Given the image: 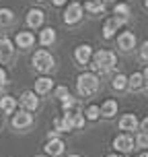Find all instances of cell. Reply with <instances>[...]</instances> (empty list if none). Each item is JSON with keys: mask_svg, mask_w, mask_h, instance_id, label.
Wrapping results in <instances>:
<instances>
[{"mask_svg": "<svg viewBox=\"0 0 148 157\" xmlns=\"http://www.w3.org/2000/svg\"><path fill=\"white\" fill-rule=\"evenodd\" d=\"M93 71L99 72V75H107L109 71H113V66H115V54L109 52V50H99L97 54H93Z\"/></svg>", "mask_w": 148, "mask_h": 157, "instance_id": "6da1fadb", "label": "cell"}, {"mask_svg": "<svg viewBox=\"0 0 148 157\" xmlns=\"http://www.w3.org/2000/svg\"><path fill=\"white\" fill-rule=\"evenodd\" d=\"M76 89L82 97H93L99 91V78L95 72H82L76 78Z\"/></svg>", "mask_w": 148, "mask_h": 157, "instance_id": "7a4b0ae2", "label": "cell"}, {"mask_svg": "<svg viewBox=\"0 0 148 157\" xmlns=\"http://www.w3.org/2000/svg\"><path fill=\"white\" fill-rule=\"evenodd\" d=\"M33 66H35V71H39V72L52 71V66H54V56L49 54L47 50H37L35 56H33Z\"/></svg>", "mask_w": 148, "mask_h": 157, "instance_id": "3957f363", "label": "cell"}, {"mask_svg": "<svg viewBox=\"0 0 148 157\" xmlns=\"http://www.w3.org/2000/svg\"><path fill=\"white\" fill-rule=\"evenodd\" d=\"M82 15H85V10L80 6V2H70V4L66 6V10H64V23L74 25L82 19Z\"/></svg>", "mask_w": 148, "mask_h": 157, "instance_id": "277c9868", "label": "cell"}, {"mask_svg": "<svg viewBox=\"0 0 148 157\" xmlns=\"http://www.w3.org/2000/svg\"><path fill=\"white\" fill-rule=\"evenodd\" d=\"M124 25H125V19H119V17H111V19H107L105 25H103V37L111 39L113 35H115L117 29L124 27Z\"/></svg>", "mask_w": 148, "mask_h": 157, "instance_id": "5b68a950", "label": "cell"}, {"mask_svg": "<svg viewBox=\"0 0 148 157\" xmlns=\"http://www.w3.org/2000/svg\"><path fill=\"white\" fill-rule=\"evenodd\" d=\"M113 147H115V151H119V153H130V151L134 149V139L125 132L117 134L115 139H113Z\"/></svg>", "mask_w": 148, "mask_h": 157, "instance_id": "8992f818", "label": "cell"}, {"mask_svg": "<svg viewBox=\"0 0 148 157\" xmlns=\"http://www.w3.org/2000/svg\"><path fill=\"white\" fill-rule=\"evenodd\" d=\"M117 46H119L121 52H130V50H134V46H136V35H134L132 31H124L119 37H117Z\"/></svg>", "mask_w": 148, "mask_h": 157, "instance_id": "52a82bcc", "label": "cell"}, {"mask_svg": "<svg viewBox=\"0 0 148 157\" xmlns=\"http://www.w3.org/2000/svg\"><path fill=\"white\" fill-rule=\"evenodd\" d=\"M21 103H23L25 112H33L39 108V97L35 95V91H25L21 95Z\"/></svg>", "mask_w": 148, "mask_h": 157, "instance_id": "ba28073f", "label": "cell"}, {"mask_svg": "<svg viewBox=\"0 0 148 157\" xmlns=\"http://www.w3.org/2000/svg\"><path fill=\"white\" fill-rule=\"evenodd\" d=\"M74 58H76L78 64H88L91 62V58H93V50L88 44H82V46H78L74 50Z\"/></svg>", "mask_w": 148, "mask_h": 157, "instance_id": "9c48e42d", "label": "cell"}, {"mask_svg": "<svg viewBox=\"0 0 148 157\" xmlns=\"http://www.w3.org/2000/svg\"><path fill=\"white\" fill-rule=\"evenodd\" d=\"M13 52H15L13 41L8 37H0V62H8L13 58Z\"/></svg>", "mask_w": 148, "mask_h": 157, "instance_id": "30bf717a", "label": "cell"}, {"mask_svg": "<svg viewBox=\"0 0 148 157\" xmlns=\"http://www.w3.org/2000/svg\"><path fill=\"white\" fill-rule=\"evenodd\" d=\"M31 122H33L31 114H29V112H25V110L13 116V126L19 128V130H23V128H27V126H31Z\"/></svg>", "mask_w": 148, "mask_h": 157, "instance_id": "8fae6325", "label": "cell"}, {"mask_svg": "<svg viewBox=\"0 0 148 157\" xmlns=\"http://www.w3.org/2000/svg\"><path fill=\"white\" fill-rule=\"evenodd\" d=\"M15 44L21 50H27V48H31L33 44H35V35L29 31H19L16 33V37H15Z\"/></svg>", "mask_w": 148, "mask_h": 157, "instance_id": "7c38bea8", "label": "cell"}, {"mask_svg": "<svg viewBox=\"0 0 148 157\" xmlns=\"http://www.w3.org/2000/svg\"><path fill=\"white\" fill-rule=\"evenodd\" d=\"M64 141H60V139H52V141H47L45 145V153L47 157H56V155H62L64 153Z\"/></svg>", "mask_w": 148, "mask_h": 157, "instance_id": "4fadbf2b", "label": "cell"}, {"mask_svg": "<svg viewBox=\"0 0 148 157\" xmlns=\"http://www.w3.org/2000/svg\"><path fill=\"white\" fill-rule=\"evenodd\" d=\"M54 130H56V132H68V130H72V118H70V114H64V116L56 118V120H54Z\"/></svg>", "mask_w": 148, "mask_h": 157, "instance_id": "5bb4252c", "label": "cell"}, {"mask_svg": "<svg viewBox=\"0 0 148 157\" xmlns=\"http://www.w3.org/2000/svg\"><path fill=\"white\" fill-rule=\"evenodd\" d=\"M119 128L125 130V134L130 132V130H136V128H138V118L134 116V114H125V116H121V120H119Z\"/></svg>", "mask_w": 148, "mask_h": 157, "instance_id": "9a60e30c", "label": "cell"}, {"mask_svg": "<svg viewBox=\"0 0 148 157\" xmlns=\"http://www.w3.org/2000/svg\"><path fill=\"white\" fill-rule=\"evenodd\" d=\"M43 23V10H39V8H31L29 13H27V25L29 27H41Z\"/></svg>", "mask_w": 148, "mask_h": 157, "instance_id": "2e32d148", "label": "cell"}, {"mask_svg": "<svg viewBox=\"0 0 148 157\" xmlns=\"http://www.w3.org/2000/svg\"><path fill=\"white\" fill-rule=\"evenodd\" d=\"M52 87H54V81H52V78H49V77H41V78L35 81V93L45 95V93L52 91Z\"/></svg>", "mask_w": 148, "mask_h": 157, "instance_id": "e0dca14e", "label": "cell"}, {"mask_svg": "<svg viewBox=\"0 0 148 157\" xmlns=\"http://www.w3.org/2000/svg\"><path fill=\"white\" fill-rule=\"evenodd\" d=\"M15 108H16V99L15 97H10V95L0 97V112H2V114H13Z\"/></svg>", "mask_w": 148, "mask_h": 157, "instance_id": "ac0fdd59", "label": "cell"}, {"mask_svg": "<svg viewBox=\"0 0 148 157\" xmlns=\"http://www.w3.org/2000/svg\"><path fill=\"white\" fill-rule=\"evenodd\" d=\"M99 112H101V116H105V118H113L117 114V101L115 99H107V101L99 108Z\"/></svg>", "mask_w": 148, "mask_h": 157, "instance_id": "d6986e66", "label": "cell"}, {"mask_svg": "<svg viewBox=\"0 0 148 157\" xmlns=\"http://www.w3.org/2000/svg\"><path fill=\"white\" fill-rule=\"evenodd\" d=\"M39 41H41V46H52L56 41V29L54 27H45L39 33Z\"/></svg>", "mask_w": 148, "mask_h": 157, "instance_id": "ffe728a7", "label": "cell"}, {"mask_svg": "<svg viewBox=\"0 0 148 157\" xmlns=\"http://www.w3.org/2000/svg\"><path fill=\"white\" fill-rule=\"evenodd\" d=\"M85 8L88 13H93V15H101L103 10H105V2L103 0H86Z\"/></svg>", "mask_w": 148, "mask_h": 157, "instance_id": "44dd1931", "label": "cell"}, {"mask_svg": "<svg viewBox=\"0 0 148 157\" xmlns=\"http://www.w3.org/2000/svg\"><path fill=\"white\" fill-rule=\"evenodd\" d=\"M62 110H64V114H76L78 112V101L72 97V95L64 97L62 99Z\"/></svg>", "mask_w": 148, "mask_h": 157, "instance_id": "7402d4cb", "label": "cell"}, {"mask_svg": "<svg viewBox=\"0 0 148 157\" xmlns=\"http://www.w3.org/2000/svg\"><path fill=\"white\" fill-rule=\"evenodd\" d=\"M142 85H144V78H142L140 72H134L132 77H128V87L130 89H140Z\"/></svg>", "mask_w": 148, "mask_h": 157, "instance_id": "603a6c76", "label": "cell"}, {"mask_svg": "<svg viewBox=\"0 0 148 157\" xmlns=\"http://www.w3.org/2000/svg\"><path fill=\"white\" fill-rule=\"evenodd\" d=\"M111 87H113L115 91H121V89H125V87H128V77H125V75H115V77H113V83H111Z\"/></svg>", "mask_w": 148, "mask_h": 157, "instance_id": "cb8c5ba5", "label": "cell"}, {"mask_svg": "<svg viewBox=\"0 0 148 157\" xmlns=\"http://www.w3.org/2000/svg\"><path fill=\"white\" fill-rule=\"evenodd\" d=\"M15 21V15L10 8H0V25H10Z\"/></svg>", "mask_w": 148, "mask_h": 157, "instance_id": "d4e9b609", "label": "cell"}, {"mask_svg": "<svg viewBox=\"0 0 148 157\" xmlns=\"http://www.w3.org/2000/svg\"><path fill=\"white\" fill-rule=\"evenodd\" d=\"M115 17H119V19H128V15H130V6L125 4V2H119V4H115Z\"/></svg>", "mask_w": 148, "mask_h": 157, "instance_id": "484cf974", "label": "cell"}, {"mask_svg": "<svg viewBox=\"0 0 148 157\" xmlns=\"http://www.w3.org/2000/svg\"><path fill=\"white\" fill-rule=\"evenodd\" d=\"M101 116V112H99V105H88L85 112V118L86 120H97V118Z\"/></svg>", "mask_w": 148, "mask_h": 157, "instance_id": "4316f807", "label": "cell"}, {"mask_svg": "<svg viewBox=\"0 0 148 157\" xmlns=\"http://www.w3.org/2000/svg\"><path fill=\"white\" fill-rule=\"evenodd\" d=\"M136 147H138V149H148V134L140 132L136 136Z\"/></svg>", "mask_w": 148, "mask_h": 157, "instance_id": "83f0119b", "label": "cell"}, {"mask_svg": "<svg viewBox=\"0 0 148 157\" xmlns=\"http://www.w3.org/2000/svg\"><path fill=\"white\" fill-rule=\"evenodd\" d=\"M68 95H70V91H68V87H58V89H56V97H58L60 101H62L64 97H68Z\"/></svg>", "mask_w": 148, "mask_h": 157, "instance_id": "f1b7e54d", "label": "cell"}, {"mask_svg": "<svg viewBox=\"0 0 148 157\" xmlns=\"http://www.w3.org/2000/svg\"><path fill=\"white\" fill-rule=\"evenodd\" d=\"M140 58L142 60H148V39L140 46Z\"/></svg>", "mask_w": 148, "mask_h": 157, "instance_id": "f546056e", "label": "cell"}, {"mask_svg": "<svg viewBox=\"0 0 148 157\" xmlns=\"http://www.w3.org/2000/svg\"><path fill=\"white\" fill-rule=\"evenodd\" d=\"M6 85V71L4 68H0V91H2V87Z\"/></svg>", "mask_w": 148, "mask_h": 157, "instance_id": "4dcf8cb0", "label": "cell"}, {"mask_svg": "<svg viewBox=\"0 0 148 157\" xmlns=\"http://www.w3.org/2000/svg\"><path fill=\"white\" fill-rule=\"evenodd\" d=\"M138 124H140V130L144 134H148V118H144V120H142V122H138Z\"/></svg>", "mask_w": 148, "mask_h": 157, "instance_id": "1f68e13d", "label": "cell"}, {"mask_svg": "<svg viewBox=\"0 0 148 157\" xmlns=\"http://www.w3.org/2000/svg\"><path fill=\"white\" fill-rule=\"evenodd\" d=\"M142 78H144V85H146V89H148V68L142 72Z\"/></svg>", "mask_w": 148, "mask_h": 157, "instance_id": "d6a6232c", "label": "cell"}, {"mask_svg": "<svg viewBox=\"0 0 148 157\" xmlns=\"http://www.w3.org/2000/svg\"><path fill=\"white\" fill-rule=\"evenodd\" d=\"M52 2H54L56 6H62V4H66V2H68V0H52Z\"/></svg>", "mask_w": 148, "mask_h": 157, "instance_id": "836d02e7", "label": "cell"}, {"mask_svg": "<svg viewBox=\"0 0 148 157\" xmlns=\"http://www.w3.org/2000/svg\"><path fill=\"white\" fill-rule=\"evenodd\" d=\"M138 157H148V151H144V153H140Z\"/></svg>", "mask_w": 148, "mask_h": 157, "instance_id": "e575fe53", "label": "cell"}, {"mask_svg": "<svg viewBox=\"0 0 148 157\" xmlns=\"http://www.w3.org/2000/svg\"><path fill=\"white\" fill-rule=\"evenodd\" d=\"M109 157H121V155H117V153H111V155Z\"/></svg>", "mask_w": 148, "mask_h": 157, "instance_id": "d590c367", "label": "cell"}, {"mask_svg": "<svg viewBox=\"0 0 148 157\" xmlns=\"http://www.w3.org/2000/svg\"><path fill=\"white\" fill-rule=\"evenodd\" d=\"M144 6H146V8H148V0H144Z\"/></svg>", "mask_w": 148, "mask_h": 157, "instance_id": "8d00e7d4", "label": "cell"}, {"mask_svg": "<svg viewBox=\"0 0 148 157\" xmlns=\"http://www.w3.org/2000/svg\"><path fill=\"white\" fill-rule=\"evenodd\" d=\"M68 157H80V155H68Z\"/></svg>", "mask_w": 148, "mask_h": 157, "instance_id": "74e56055", "label": "cell"}, {"mask_svg": "<svg viewBox=\"0 0 148 157\" xmlns=\"http://www.w3.org/2000/svg\"><path fill=\"white\" fill-rule=\"evenodd\" d=\"M37 157H47V155H37Z\"/></svg>", "mask_w": 148, "mask_h": 157, "instance_id": "f35d334b", "label": "cell"}, {"mask_svg": "<svg viewBox=\"0 0 148 157\" xmlns=\"http://www.w3.org/2000/svg\"><path fill=\"white\" fill-rule=\"evenodd\" d=\"M37 2H43V0H37Z\"/></svg>", "mask_w": 148, "mask_h": 157, "instance_id": "ab89813d", "label": "cell"}]
</instances>
